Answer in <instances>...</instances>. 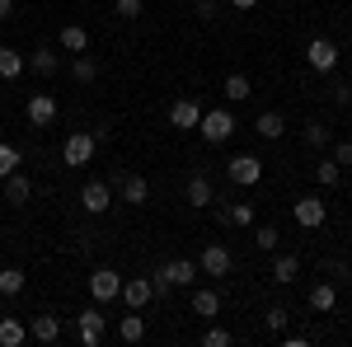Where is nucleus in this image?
<instances>
[{
    "label": "nucleus",
    "instance_id": "obj_1",
    "mask_svg": "<svg viewBox=\"0 0 352 347\" xmlns=\"http://www.w3.org/2000/svg\"><path fill=\"white\" fill-rule=\"evenodd\" d=\"M197 132H202L207 146H226V141L235 136V113H230V108H202Z\"/></svg>",
    "mask_w": 352,
    "mask_h": 347
},
{
    "label": "nucleus",
    "instance_id": "obj_2",
    "mask_svg": "<svg viewBox=\"0 0 352 347\" xmlns=\"http://www.w3.org/2000/svg\"><path fill=\"white\" fill-rule=\"evenodd\" d=\"M197 282V263L192 258H169V263L155 272V295L174 291V287H192Z\"/></svg>",
    "mask_w": 352,
    "mask_h": 347
},
{
    "label": "nucleus",
    "instance_id": "obj_3",
    "mask_svg": "<svg viewBox=\"0 0 352 347\" xmlns=\"http://www.w3.org/2000/svg\"><path fill=\"white\" fill-rule=\"evenodd\" d=\"M94 150H99L94 132H71L66 141H61V164H71V169H85V164L94 160Z\"/></svg>",
    "mask_w": 352,
    "mask_h": 347
},
{
    "label": "nucleus",
    "instance_id": "obj_4",
    "mask_svg": "<svg viewBox=\"0 0 352 347\" xmlns=\"http://www.w3.org/2000/svg\"><path fill=\"white\" fill-rule=\"evenodd\" d=\"M292 216H296L300 230H320V225L329 221V207H324V197H315V192H300L296 202H292Z\"/></svg>",
    "mask_w": 352,
    "mask_h": 347
},
{
    "label": "nucleus",
    "instance_id": "obj_5",
    "mask_svg": "<svg viewBox=\"0 0 352 347\" xmlns=\"http://www.w3.org/2000/svg\"><path fill=\"white\" fill-rule=\"evenodd\" d=\"M89 295H94L99 305H113V300L122 295V272H113V267H94V272H89Z\"/></svg>",
    "mask_w": 352,
    "mask_h": 347
},
{
    "label": "nucleus",
    "instance_id": "obj_6",
    "mask_svg": "<svg viewBox=\"0 0 352 347\" xmlns=\"http://www.w3.org/2000/svg\"><path fill=\"white\" fill-rule=\"evenodd\" d=\"M113 202H118V197H113V183H109V179H89V183L80 188V207L89 216H104Z\"/></svg>",
    "mask_w": 352,
    "mask_h": 347
},
{
    "label": "nucleus",
    "instance_id": "obj_7",
    "mask_svg": "<svg viewBox=\"0 0 352 347\" xmlns=\"http://www.w3.org/2000/svg\"><path fill=\"white\" fill-rule=\"evenodd\" d=\"M226 179H230V183H240V188L263 183V160H258V155H235V160L226 164Z\"/></svg>",
    "mask_w": 352,
    "mask_h": 347
},
{
    "label": "nucleus",
    "instance_id": "obj_8",
    "mask_svg": "<svg viewBox=\"0 0 352 347\" xmlns=\"http://www.w3.org/2000/svg\"><path fill=\"white\" fill-rule=\"evenodd\" d=\"M305 61H310V71H333V66H338V43H333V38H310V43H305Z\"/></svg>",
    "mask_w": 352,
    "mask_h": 347
},
{
    "label": "nucleus",
    "instance_id": "obj_9",
    "mask_svg": "<svg viewBox=\"0 0 352 347\" xmlns=\"http://www.w3.org/2000/svg\"><path fill=\"white\" fill-rule=\"evenodd\" d=\"M104 328H109V320H104V315H99L94 305L76 315V338H80L85 347H99V343H104Z\"/></svg>",
    "mask_w": 352,
    "mask_h": 347
},
{
    "label": "nucleus",
    "instance_id": "obj_10",
    "mask_svg": "<svg viewBox=\"0 0 352 347\" xmlns=\"http://www.w3.org/2000/svg\"><path fill=\"white\" fill-rule=\"evenodd\" d=\"M230 263H235V254H230L226 244H207L202 258H197V272H202V277H226Z\"/></svg>",
    "mask_w": 352,
    "mask_h": 347
},
{
    "label": "nucleus",
    "instance_id": "obj_11",
    "mask_svg": "<svg viewBox=\"0 0 352 347\" xmlns=\"http://www.w3.org/2000/svg\"><path fill=\"white\" fill-rule=\"evenodd\" d=\"M197 122H202V104H197V99H174V104H169V127L197 132Z\"/></svg>",
    "mask_w": 352,
    "mask_h": 347
},
{
    "label": "nucleus",
    "instance_id": "obj_12",
    "mask_svg": "<svg viewBox=\"0 0 352 347\" xmlns=\"http://www.w3.org/2000/svg\"><path fill=\"white\" fill-rule=\"evenodd\" d=\"M122 300L132 310H146L155 300V277H122Z\"/></svg>",
    "mask_w": 352,
    "mask_h": 347
},
{
    "label": "nucleus",
    "instance_id": "obj_13",
    "mask_svg": "<svg viewBox=\"0 0 352 347\" xmlns=\"http://www.w3.org/2000/svg\"><path fill=\"white\" fill-rule=\"evenodd\" d=\"M24 117L33 122V127H52V122H56V99H52V94H43V89H38V94H28Z\"/></svg>",
    "mask_w": 352,
    "mask_h": 347
},
{
    "label": "nucleus",
    "instance_id": "obj_14",
    "mask_svg": "<svg viewBox=\"0 0 352 347\" xmlns=\"http://www.w3.org/2000/svg\"><path fill=\"white\" fill-rule=\"evenodd\" d=\"M0 202H10V207H28V197H33V179H28V174H19V169H14V174H10V179H0Z\"/></svg>",
    "mask_w": 352,
    "mask_h": 347
},
{
    "label": "nucleus",
    "instance_id": "obj_15",
    "mask_svg": "<svg viewBox=\"0 0 352 347\" xmlns=\"http://www.w3.org/2000/svg\"><path fill=\"white\" fill-rule=\"evenodd\" d=\"M118 202H127V207H146V202H151V183H146L141 174H122V183H118Z\"/></svg>",
    "mask_w": 352,
    "mask_h": 347
},
{
    "label": "nucleus",
    "instance_id": "obj_16",
    "mask_svg": "<svg viewBox=\"0 0 352 347\" xmlns=\"http://www.w3.org/2000/svg\"><path fill=\"white\" fill-rule=\"evenodd\" d=\"M184 192H188V207H197V212L217 202V188H212V179H207V174H192Z\"/></svg>",
    "mask_w": 352,
    "mask_h": 347
},
{
    "label": "nucleus",
    "instance_id": "obj_17",
    "mask_svg": "<svg viewBox=\"0 0 352 347\" xmlns=\"http://www.w3.org/2000/svg\"><path fill=\"white\" fill-rule=\"evenodd\" d=\"M305 300H310L315 315H333V310H338V291H333V282H315Z\"/></svg>",
    "mask_w": 352,
    "mask_h": 347
},
{
    "label": "nucleus",
    "instance_id": "obj_18",
    "mask_svg": "<svg viewBox=\"0 0 352 347\" xmlns=\"http://www.w3.org/2000/svg\"><path fill=\"white\" fill-rule=\"evenodd\" d=\"M28 338H33V343H56V338H61V320H56V315H33V320H28Z\"/></svg>",
    "mask_w": 352,
    "mask_h": 347
},
{
    "label": "nucleus",
    "instance_id": "obj_19",
    "mask_svg": "<svg viewBox=\"0 0 352 347\" xmlns=\"http://www.w3.org/2000/svg\"><path fill=\"white\" fill-rule=\"evenodd\" d=\"M56 47H61V52H89V33H85L80 24H61V33H56Z\"/></svg>",
    "mask_w": 352,
    "mask_h": 347
},
{
    "label": "nucleus",
    "instance_id": "obj_20",
    "mask_svg": "<svg viewBox=\"0 0 352 347\" xmlns=\"http://www.w3.org/2000/svg\"><path fill=\"white\" fill-rule=\"evenodd\" d=\"M28 71H33V76H43V80H47V76H56V71H61V52H52V47L28 52Z\"/></svg>",
    "mask_w": 352,
    "mask_h": 347
},
{
    "label": "nucleus",
    "instance_id": "obj_21",
    "mask_svg": "<svg viewBox=\"0 0 352 347\" xmlns=\"http://www.w3.org/2000/svg\"><path fill=\"white\" fill-rule=\"evenodd\" d=\"M28 343V324L14 315H0V347H24Z\"/></svg>",
    "mask_w": 352,
    "mask_h": 347
},
{
    "label": "nucleus",
    "instance_id": "obj_22",
    "mask_svg": "<svg viewBox=\"0 0 352 347\" xmlns=\"http://www.w3.org/2000/svg\"><path fill=\"white\" fill-rule=\"evenodd\" d=\"M28 71V56L19 47H0V80H19Z\"/></svg>",
    "mask_w": 352,
    "mask_h": 347
},
{
    "label": "nucleus",
    "instance_id": "obj_23",
    "mask_svg": "<svg viewBox=\"0 0 352 347\" xmlns=\"http://www.w3.org/2000/svg\"><path fill=\"white\" fill-rule=\"evenodd\" d=\"M192 315H197V320H217L221 315V291H212V287L192 291Z\"/></svg>",
    "mask_w": 352,
    "mask_h": 347
},
{
    "label": "nucleus",
    "instance_id": "obj_24",
    "mask_svg": "<svg viewBox=\"0 0 352 347\" xmlns=\"http://www.w3.org/2000/svg\"><path fill=\"white\" fill-rule=\"evenodd\" d=\"M71 76H76V85H94L99 80V61L89 52H76L71 56Z\"/></svg>",
    "mask_w": 352,
    "mask_h": 347
},
{
    "label": "nucleus",
    "instance_id": "obj_25",
    "mask_svg": "<svg viewBox=\"0 0 352 347\" xmlns=\"http://www.w3.org/2000/svg\"><path fill=\"white\" fill-rule=\"evenodd\" d=\"M221 225H254V207L249 202H230V207H217Z\"/></svg>",
    "mask_w": 352,
    "mask_h": 347
},
{
    "label": "nucleus",
    "instance_id": "obj_26",
    "mask_svg": "<svg viewBox=\"0 0 352 347\" xmlns=\"http://www.w3.org/2000/svg\"><path fill=\"white\" fill-rule=\"evenodd\" d=\"M296 272H300V258H296V254H277V258H272V282H277V287L296 282Z\"/></svg>",
    "mask_w": 352,
    "mask_h": 347
},
{
    "label": "nucleus",
    "instance_id": "obj_27",
    "mask_svg": "<svg viewBox=\"0 0 352 347\" xmlns=\"http://www.w3.org/2000/svg\"><path fill=\"white\" fill-rule=\"evenodd\" d=\"M254 132L263 136V141H277V136L287 132V117H282V113H258V122H254Z\"/></svg>",
    "mask_w": 352,
    "mask_h": 347
},
{
    "label": "nucleus",
    "instance_id": "obj_28",
    "mask_svg": "<svg viewBox=\"0 0 352 347\" xmlns=\"http://www.w3.org/2000/svg\"><path fill=\"white\" fill-rule=\"evenodd\" d=\"M118 338H122V343H141V338H146V320H141V310L122 315V324H118Z\"/></svg>",
    "mask_w": 352,
    "mask_h": 347
},
{
    "label": "nucleus",
    "instance_id": "obj_29",
    "mask_svg": "<svg viewBox=\"0 0 352 347\" xmlns=\"http://www.w3.org/2000/svg\"><path fill=\"white\" fill-rule=\"evenodd\" d=\"M249 94H254L249 76H240V71H235V76H226V99H230V104H244Z\"/></svg>",
    "mask_w": 352,
    "mask_h": 347
},
{
    "label": "nucleus",
    "instance_id": "obj_30",
    "mask_svg": "<svg viewBox=\"0 0 352 347\" xmlns=\"http://www.w3.org/2000/svg\"><path fill=\"white\" fill-rule=\"evenodd\" d=\"M24 272H19V267H0V295H19L24 291Z\"/></svg>",
    "mask_w": 352,
    "mask_h": 347
},
{
    "label": "nucleus",
    "instance_id": "obj_31",
    "mask_svg": "<svg viewBox=\"0 0 352 347\" xmlns=\"http://www.w3.org/2000/svg\"><path fill=\"white\" fill-rule=\"evenodd\" d=\"M24 164V155H19V146H10V141H0V179H10L14 169Z\"/></svg>",
    "mask_w": 352,
    "mask_h": 347
},
{
    "label": "nucleus",
    "instance_id": "obj_32",
    "mask_svg": "<svg viewBox=\"0 0 352 347\" xmlns=\"http://www.w3.org/2000/svg\"><path fill=\"white\" fill-rule=\"evenodd\" d=\"M338 174H343V164H338V160H320V164H315L320 188H338Z\"/></svg>",
    "mask_w": 352,
    "mask_h": 347
},
{
    "label": "nucleus",
    "instance_id": "obj_33",
    "mask_svg": "<svg viewBox=\"0 0 352 347\" xmlns=\"http://www.w3.org/2000/svg\"><path fill=\"white\" fill-rule=\"evenodd\" d=\"M305 146H310V150H324V146H329V127L320 122V117L305 122Z\"/></svg>",
    "mask_w": 352,
    "mask_h": 347
},
{
    "label": "nucleus",
    "instance_id": "obj_34",
    "mask_svg": "<svg viewBox=\"0 0 352 347\" xmlns=\"http://www.w3.org/2000/svg\"><path fill=\"white\" fill-rule=\"evenodd\" d=\"M254 244H258L263 254H277V244H282V235H277V225H258V235H254Z\"/></svg>",
    "mask_w": 352,
    "mask_h": 347
},
{
    "label": "nucleus",
    "instance_id": "obj_35",
    "mask_svg": "<svg viewBox=\"0 0 352 347\" xmlns=\"http://www.w3.org/2000/svg\"><path fill=\"white\" fill-rule=\"evenodd\" d=\"M113 10H118V19H127V24H132V19H141V10H146V0H118Z\"/></svg>",
    "mask_w": 352,
    "mask_h": 347
},
{
    "label": "nucleus",
    "instance_id": "obj_36",
    "mask_svg": "<svg viewBox=\"0 0 352 347\" xmlns=\"http://www.w3.org/2000/svg\"><path fill=\"white\" fill-rule=\"evenodd\" d=\"M263 320H268L272 333H282V328H287V305H268V315H263Z\"/></svg>",
    "mask_w": 352,
    "mask_h": 347
},
{
    "label": "nucleus",
    "instance_id": "obj_37",
    "mask_svg": "<svg viewBox=\"0 0 352 347\" xmlns=\"http://www.w3.org/2000/svg\"><path fill=\"white\" fill-rule=\"evenodd\" d=\"M230 343V328H207L202 333V347H226Z\"/></svg>",
    "mask_w": 352,
    "mask_h": 347
},
{
    "label": "nucleus",
    "instance_id": "obj_38",
    "mask_svg": "<svg viewBox=\"0 0 352 347\" xmlns=\"http://www.w3.org/2000/svg\"><path fill=\"white\" fill-rule=\"evenodd\" d=\"M197 19H217V0H197Z\"/></svg>",
    "mask_w": 352,
    "mask_h": 347
},
{
    "label": "nucleus",
    "instance_id": "obj_39",
    "mask_svg": "<svg viewBox=\"0 0 352 347\" xmlns=\"http://www.w3.org/2000/svg\"><path fill=\"white\" fill-rule=\"evenodd\" d=\"M333 160H338V164H352V141H338V150H333Z\"/></svg>",
    "mask_w": 352,
    "mask_h": 347
},
{
    "label": "nucleus",
    "instance_id": "obj_40",
    "mask_svg": "<svg viewBox=\"0 0 352 347\" xmlns=\"http://www.w3.org/2000/svg\"><path fill=\"white\" fill-rule=\"evenodd\" d=\"M329 94H333V104H352V89H348V85H333Z\"/></svg>",
    "mask_w": 352,
    "mask_h": 347
},
{
    "label": "nucleus",
    "instance_id": "obj_41",
    "mask_svg": "<svg viewBox=\"0 0 352 347\" xmlns=\"http://www.w3.org/2000/svg\"><path fill=\"white\" fill-rule=\"evenodd\" d=\"M282 343H287V347H310V338H305V333H287Z\"/></svg>",
    "mask_w": 352,
    "mask_h": 347
},
{
    "label": "nucleus",
    "instance_id": "obj_42",
    "mask_svg": "<svg viewBox=\"0 0 352 347\" xmlns=\"http://www.w3.org/2000/svg\"><path fill=\"white\" fill-rule=\"evenodd\" d=\"M10 14H14V0H0V24H5Z\"/></svg>",
    "mask_w": 352,
    "mask_h": 347
},
{
    "label": "nucleus",
    "instance_id": "obj_43",
    "mask_svg": "<svg viewBox=\"0 0 352 347\" xmlns=\"http://www.w3.org/2000/svg\"><path fill=\"white\" fill-rule=\"evenodd\" d=\"M230 5H235V10H254L258 0H230Z\"/></svg>",
    "mask_w": 352,
    "mask_h": 347
},
{
    "label": "nucleus",
    "instance_id": "obj_44",
    "mask_svg": "<svg viewBox=\"0 0 352 347\" xmlns=\"http://www.w3.org/2000/svg\"><path fill=\"white\" fill-rule=\"evenodd\" d=\"M348 254H352V244H348Z\"/></svg>",
    "mask_w": 352,
    "mask_h": 347
},
{
    "label": "nucleus",
    "instance_id": "obj_45",
    "mask_svg": "<svg viewBox=\"0 0 352 347\" xmlns=\"http://www.w3.org/2000/svg\"><path fill=\"white\" fill-rule=\"evenodd\" d=\"M348 66H352V61H348Z\"/></svg>",
    "mask_w": 352,
    "mask_h": 347
}]
</instances>
